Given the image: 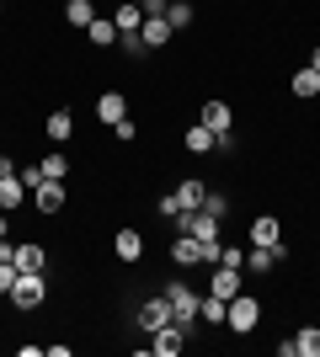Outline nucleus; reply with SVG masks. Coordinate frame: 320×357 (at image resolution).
Returning a JSON list of instances; mask_svg holds the SVG:
<instances>
[{
    "label": "nucleus",
    "mask_w": 320,
    "mask_h": 357,
    "mask_svg": "<svg viewBox=\"0 0 320 357\" xmlns=\"http://www.w3.org/2000/svg\"><path fill=\"white\" fill-rule=\"evenodd\" d=\"M224 314H229V298L203 294V304H198V320H203V326H224Z\"/></svg>",
    "instance_id": "obj_25"
},
{
    "label": "nucleus",
    "mask_w": 320,
    "mask_h": 357,
    "mask_svg": "<svg viewBox=\"0 0 320 357\" xmlns=\"http://www.w3.org/2000/svg\"><path fill=\"white\" fill-rule=\"evenodd\" d=\"M203 208H208L213 219H224V213H229V197L224 192H208V197H203Z\"/></svg>",
    "instance_id": "obj_32"
},
{
    "label": "nucleus",
    "mask_w": 320,
    "mask_h": 357,
    "mask_svg": "<svg viewBox=\"0 0 320 357\" xmlns=\"http://www.w3.org/2000/svg\"><path fill=\"white\" fill-rule=\"evenodd\" d=\"M182 144H187V155H213V149H219V134H213L208 123H198V128L182 134Z\"/></svg>",
    "instance_id": "obj_17"
},
{
    "label": "nucleus",
    "mask_w": 320,
    "mask_h": 357,
    "mask_svg": "<svg viewBox=\"0 0 320 357\" xmlns=\"http://www.w3.org/2000/svg\"><path fill=\"white\" fill-rule=\"evenodd\" d=\"M22 203H32V192H27V181H22V165H16V171H6V176H0V208L16 213Z\"/></svg>",
    "instance_id": "obj_8"
},
{
    "label": "nucleus",
    "mask_w": 320,
    "mask_h": 357,
    "mask_svg": "<svg viewBox=\"0 0 320 357\" xmlns=\"http://www.w3.org/2000/svg\"><path fill=\"white\" fill-rule=\"evenodd\" d=\"M112 22H118V38H123V32H139V27H144V11H139L134 0H118V11H112Z\"/></svg>",
    "instance_id": "obj_22"
},
{
    "label": "nucleus",
    "mask_w": 320,
    "mask_h": 357,
    "mask_svg": "<svg viewBox=\"0 0 320 357\" xmlns=\"http://www.w3.org/2000/svg\"><path fill=\"white\" fill-rule=\"evenodd\" d=\"M43 298H48L43 272H22V278H16V288H11V304H16V310H38Z\"/></svg>",
    "instance_id": "obj_6"
},
{
    "label": "nucleus",
    "mask_w": 320,
    "mask_h": 357,
    "mask_svg": "<svg viewBox=\"0 0 320 357\" xmlns=\"http://www.w3.org/2000/svg\"><path fill=\"white\" fill-rule=\"evenodd\" d=\"M134 326L144 331V336H155L160 326H171V304H166V294H155V298H139V310H134Z\"/></svg>",
    "instance_id": "obj_5"
},
{
    "label": "nucleus",
    "mask_w": 320,
    "mask_h": 357,
    "mask_svg": "<svg viewBox=\"0 0 320 357\" xmlns=\"http://www.w3.org/2000/svg\"><path fill=\"white\" fill-rule=\"evenodd\" d=\"M283 240V219L277 213H257L251 219V245H277Z\"/></svg>",
    "instance_id": "obj_14"
},
{
    "label": "nucleus",
    "mask_w": 320,
    "mask_h": 357,
    "mask_svg": "<svg viewBox=\"0 0 320 357\" xmlns=\"http://www.w3.org/2000/svg\"><path fill=\"white\" fill-rule=\"evenodd\" d=\"M139 38H144V48H166L171 43V22H166V16H144Z\"/></svg>",
    "instance_id": "obj_21"
},
{
    "label": "nucleus",
    "mask_w": 320,
    "mask_h": 357,
    "mask_svg": "<svg viewBox=\"0 0 320 357\" xmlns=\"http://www.w3.org/2000/svg\"><path fill=\"white\" fill-rule=\"evenodd\" d=\"M64 203H70V181H54V176H43L38 187H32V208L38 213H64Z\"/></svg>",
    "instance_id": "obj_4"
},
{
    "label": "nucleus",
    "mask_w": 320,
    "mask_h": 357,
    "mask_svg": "<svg viewBox=\"0 0 320 357\" xmlns=\"http://www.w3.org/2000/svg\"><path fill=\"white\" fill-rule=\"evenodd\" d=\"M155 213L176 224V213H182V203H176V192H160V203H155Z\"/></svg>",
    "instance_id": "obj_31"
},
{
    "label": "nucleus",
    "mask_w": 320,
    "mask_h": 357,
    "mask_svg": "<svg viewBox=\"0 0 320 357\" xmlns=\"http://www.w3.org/2000/svg\"><path fill=\"white\" fill-rule=\"evenodd\" d=\"M38 171L54 176V181H70V155H64V149H48L43 160H38Z\"/></svg>",
    "instance_id": "obj_24"
},
{
    "label": "nucleus",
    "mask_w": 320,
    "mask_h": 357,
    "mask_svg": "<svg viewBox=\"0 0 320 357\" xmlns=\"http://www.w3.org/2000/svg\"><path fill=\"white\" fill-rule=\"evenodd\" d=\"M112 134H118V144H128V139L139 134V123L134 118H118V123H112Z\"/></svg>",
    "instance_id": "obj_33"
},
{
    "label": "nucleus",
    "mask_w": 320,
    "mask_h": 357,
    "mask_svg": "<svg viewBox=\"0 0 320 357\" xmlns=\"http://www.w3.org/2000/svg\"><path fill=\"white\" fill-rule=\"evenodd\" d=\"M198 123H208L213 134H229V128H235V107H229V102H203Z\"/></svg>",
    "instance_id": "obj_16"
},
{
    "label": "nucleus",
    "mask_w": 320,
    "mask_h": 357,
    "mask_svg": "<svg viewBox=\"0 0 320 357\" xmlns=\"http://www.w3.org/2000/svg\"><path fill=\"white\" fill-rule=\"evenodd\" d=\"M160 294H166V304H171V320H176V326H192V320H198V304H203V294H192V288H187L182 278H171V283L160 288Z\"/></svg>",
    "instance_id": "obj_2"
},
{
    "label": "nucleus",
    "mask_w": 320,
    "mask_h": 357,
    "mask_svg": "<svg viewBox=\"0 0 320 357\" xmlns=\"http://www.w3.org/2000/svg\"><path fill=\"white\" fill-rule=\"evenodd\" d=\"M208 294H213V298L245 294V272H241V267H213V272H208Z\"/></svg>",
    "instance_id": "obj_7"
},
{
    "label": "nucleus",
    "mask_w": 320,
    "mask_h": 357,
    "mask_svg": "<svg viewBox=\"0 0 320 357\" xmlns=\"http://www.w3.org/2000/svg\"><path fill=\"white\" fill-rule=\"evenodd\" d=\"M224 326L235 331V336H251V331L261 326V304L251 294H235L229 298V314H224Z\"/></svg>",
    "instance_id": "obj_3"
},
{
    "label": "nucleus",
    "mask_w": 320,
    "mask_h": 357,
    "mask_svg": "<svg viewBox=\"0 0 320 357\" xmlns=\"http://www.w3.org/2000/svg\"><path fill=\"white\" fill-rule=\"evenodd\" d=\"M283 256H289V251H283V240H277V245H251V251H245V272H257V278H261V272H273Z\"/></svg>",
    "instance_id": "obj_12"
},
{
    "label": "nucleus",
    "mask_w": 320,
    "mask_h": 357,
    "mask_svg": "<svg viewBox=\"0 0 320 357\" xmlns=\"http://www.w3.org/2000/svg\"><path fill=\"white\" fill-rule=\"evenodd\" d=\"M43 134L54 139V144H70V139H75V112H70V107H54L43 118Z\"/></svg>",
    "instance_id": "obj_11"
},
{
    "label": "nucleus",
    "mask_w": 320,
    "mask_h": 357,
    "mask_svg": "<svg viewBox=\"0 0 320 357\" xmlns=\"http://www.w3.org/2000/svg\"><path fill=\"white\" fill-rule=\"evenodd\" d=\"M166 22H171V32L192 27V22H198V11H192V0H171V6H166Z\"/></svg>",
    "instance_id": "obj_27"
},
{
    "label": "nucleus",
    "mask_w": 320,
    "mask_h": 357,
    "mask_svg": "<svg viewBox=\"0 0 320 357\" xmlns=\"http://www.w3.org/2000/svg\"><path fill=\"white\" fill-rule=\"evenodd\" d=\"M176 229H182V235H192L198 245H224V240H219L224 219H213L208 208H187V213H176Z\"/></svg>",
    "instance_id": "obj_1"
},
{
    "label": "nucleus",
    "mask_w": 320,
    "mask_h": 357,
    "mask_svg": "<svg viewBox=\"0 0 320 357\" xmlns=\"http://www.w3.org/2000/svg\"><path fill=\"white\" fill-rule=\"evenodd\" d=\"M11 261H16V272H43V267H48V251L38 245V240H22Z\"/></svg>",
    "instance_id": "obj_15"
},
{
    "label": "nucleus",
    "mask_w": 320,
    "mask_h": 357,
    "mask_svg": "<svg viewBox=\"0 0 320 357\" xmlns=\"http://www.w3.org/2000/svg\"><path fill=\"white\" fill-rule=\"evenodd\" d=\"M134 6H139V11H150V0H134Z\"/></svg>",
    "instance_id": "obj_36"
},
{
    "label": "nucleus",
    "mask_w": 320,
    "mask_h": 357,
    "mask_svg": "<svg viewBox=\"0 0 320 357\" xmlns=\"http://www.w3.org/2000/svg\"><path fill=\"white\" fill-rule=\"evenodd\" d=\"M86 38H91L96 48H112L118 43V22H112V16H96L91 27H86Z\"/></svg>",
    "instance_id": "obj_23"
},
{
    "label": "nucleus",
    "mask_w": 320,
    "mask_h": 357,
    "mask_svg": "<svg viewBox=\"0 0 320 357\" xmlns=\"http://www.w3.org/2000/svg\"><path fill=\"white\" fill-rule=\"evenodd\" d=\"M96 16H102V11H96V0H64V22H70L75 32H86Z\"/></svg>",
    "instance_id": "obj_20"
},
{
    "label": "nucleus",
    "mask_w": 320,
    "mask_h": 357,
    "mask_svg": "<svg viewBox=\"0 0 320 357\" xmlns=\"http://www.w3.org/2000/svg\"><path fill=\"white\" fill-rule=\"evenodd\" d=\"M213 267H241L245 272V245H219V261Z\"/></svg>",
    "instance_id": "obj_29"
},
{
    "label": "nucleus",
    "mask_w": 320,
    "mask_h": 357,
    "mask_svg": "<svg viewBox=\"0 0 320 357\" xmlns=\"http://www.w3.org/2000/svg\"><path fill=\"white\" fill-rule=\"evenodd\" d=\"M118 118H128V102H123V91H102V96H96V123H102V128H112Z\"/></svg>",
    "instance_id": "obj_13"
},
{
    "label": "nucleus",
    "mask_w": 320,
    "mask_h": 357,
    "mask_svg": "<svg viewBox=\"0 0 320 357\" xmlns=\"http://www.w3.org/2000/svg\"><path fill=\"white\" fill-rule=\"evenodd\" d=\"M203 197H208V192H203V181H198V176L176 181V203H182V213H187V208H203Z\"/></svg>",
    "instance_id": "obj_26"
},
{
    "label": "nucleus",
    "mask_w": 320,
    "mask_h": 357,
    "mask_svg": "<svg viewBox=\"0 0 320 357\" xmlns=\"http://www.w3.org/2000/svg\"><path fill=\"white\" fill-rule=\"evenodd\" d=\"M6 171H16V160H11V155H0V176H6Z\"/></svg>",
    "instance_id": "obj_34"
},
{
    "label": "nucleus",
    "mask_w": 320,
    "mask_h": 357,
    "mask_svg": "<svg viewBox=\"0 0 320 357\" xmlns=\"http://www.w3.org/2000/svg\"><path fill=\"white\" fill-rule=\"evenodd\" d=\"M16 278H22V272H16V261H0V298H11Z\"/></svg>",
    "instance_id": "obj_30"
},
{
    "label": "nucleus",
    "mask_w": 320,
    "mask_h": 357,
    "mask_svg": "<svg viewBox=\"0 0 320 357\" xmlns=\"http://www.w3.org/2000/svg\"><path fill=\"white\" fill-rule=\"evenodd\" d=\"M294 347H299V357H320V326H299Z\"/></svg>",
    "instance_id": "obj_28"
},
{
    "label": "nucleus",
    "mask_w": 320,
    "mask_h": 357,
    "mask_svg": "<svg viewBox=\"0 0 320 357\" xmlns=\"http://www.w3.org/2000/svg\"><path fill=\"white\" fill-rule=\"evenodd\" d=\"M187 347V326H176V320H171V326H160L150 336V357H176Z\"/></svg>",
    "instance_id": "obj_9"
},
{
    "label": "nucleus",
    "mask_w": 320,
    "mask_h": 357,
    "mask_svg": "<svg viewBox=\"0 0 320 357\" xmlns=\"http://www.w3.org/2000/svg\"><path fill=\"white\" fill-rule=\"evenodd\" d=\"M289 91L299 96V102H315V96H320V70H310V64H305V70H294L289 75Z\"/></svg>",
    "instance_id": "obj_18"
},
{
    "label": "nucleus",
    "mask_w": 320,
    "mask_h": 357,
    "mask_svg": "<svg viewBox=\"0 0 320 357\" xmlns=\"http://www.w3.org/2000/svg\"><path fill=\"white\" fill-rule=\"evenodd\" d=\"M310 70H320V43H315V48H310Z\"/></svg>",
    "instance_id": "obj_35"
},
{
    "label": "nucleus",
    "mask_w": 320,
    "mask_h": 357,
    "mask_svg": "<svg viewBox=\"0 0 320 357\" xmlns=\"http://www.w3.org/2000/svg\"><path fill=\"white\" fill-rule=\"evenodd\" d=\"M112 256H118L123 267H134L139 256H144V235H139V229H128V224H123L118 235H112Z\"/></svg>",
    "instance_id": "obj_10"
},
{
    "label": "nucleus",
    "mask_w": 320,
    "mask_h": 357,
    "mask_svg": "<svg viewBox=\"0 0 320 357\" xmlns=\"http://www.w3.org/2000/svg\"><path fill=\"white\" fill-rule=\"evenodd\" d=\"M171 261H176V267H208V261H203V245L192 235H176V245H171Z\"/></svg>",
    "instance_id": "obj_19"
}]
</instances>
